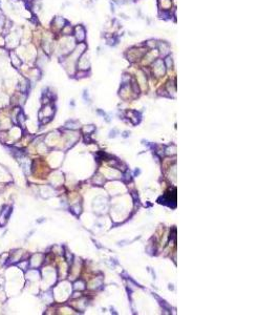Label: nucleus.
I'll use <instances>...</instances> for the list:
<instances>
[{
    "instance_id": "3",
    "label": "nucleus",
    "mask_w": 280,
    "mask_h": 315,
    "mask_svg": "<svg viewBox=\"0 0 280 315\" xmlns=\"http://www.w3.org/2000/svg\"><path fill=\"white\" fill-rule=\"evenodd\" d=\"M170 51V46L167 42H161L160 43V54L163 55V56H166V55L169 54Z\"/></svg>"
},
{
    "instance_id": "4",
    "label": "nucleus",
    "mask_w": 280,
    "mask_h": 315,
    "mask_svg": "<svg viewBox=\"0 0 280 315\" xmlns=\"http://www.w3.org/2000/svg\"><path fill=\"white\" fill-rule=\"evenodd\" d=\"M54 24L58 27V29H63V27L66 25V21H65L62 17H56L54 20Z\"/></svg>"
},
{
    "instance_id": "2",
    "label": "nucleus",
    "mask_w": 280,
    "mask_h": 315,
    "mask_svg": "<svg viewBox=\"0 0 280 315\" xmlns=\"http://www.w3.org/2000/svg\"><path fill=\"white\" fill-rule=\"evenodd\" d=\"M85 29H84V27L82 25H78L75 29V38H76V40L78 41L79 43L83 42L84 40H85Z\"/></svg>"
},
{
    "instance_id": "5",
    "label": "nucleus",
    "mask_w": 280,
    "mask_h": 315,
    "mask_svg": "<svg viewBox=\"0 0 280 315\" xmlns=\"http://www.w3.org/2000/svg\"><path fill=\"white\" fill-rule=\"evenodd\" d=\"M171 6V0H160V8L163 10V12L167 11Z\"/></svg>"
},
{
    "instance_id": "6",
    "label": "nucleus",
    "mask_w": 280,
    "mask_h": 315,
    "mask_svg": "<svg viewBox=\"0 0 280 315\" xmlns=\"http://www.w3.org/2000/svg\"><path fill=\"white\" fill-rule=\"evenodd\" d=\"M165 63H166V66H167V68H171L172 67V58L171 57H166L165 59Z\"/></svg>"
},
{
    "instance_id": "1",
    "label": "nucleus",
    "mask_w": 280,
    "mask_h": 315,
    "mask_svg": "<svg viewBox=\"0 0 280 315\" xmlns=\"http://www.w3.org/2000/svg\"><path fill=\"white\" fill-rule=\"evenodd\" d=\"M145 49H131L130 51L128 52L127 54V58L128 60H136V59H140L143 55L145 54Z\"/></svg>"
},
{
    "instance_id": "7",
    "label": "nucleus",
    "mask_w": 280,
    "mask_h": 315,
    "mask_svg": "<svg viewBox=\"0 0 280 315\" xmlns=\"http://www.w3.org/2000/svg\"><path fill=\"white\" fill-rule=\"evenodd\" d=\"M146 45L148 47H151V49H154V47H156V41L155 40H148L146 42Z\"/></svg>"
}]
</instances>
